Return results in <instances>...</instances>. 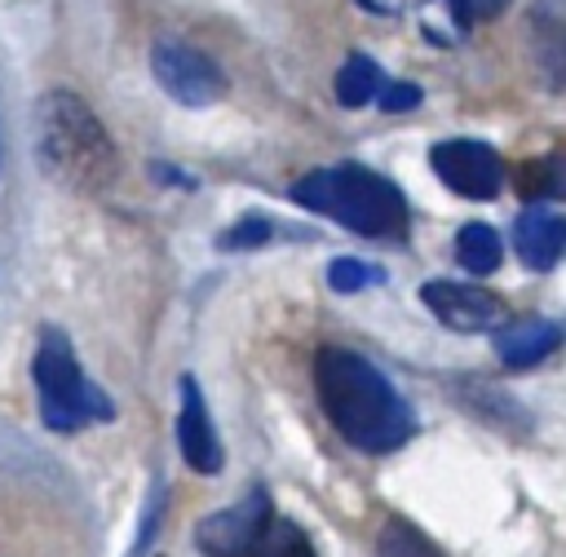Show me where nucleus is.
Segmentation results:
<instances>
[{
  "label": "nucleus",
  "instance_id": "nucleus-1",
  "mask_svg": "<svg viewBox=\"0 0 566 557\" xmlns=\"http://www.w3.org/2000/svg\"><path fill=\"white\" fill-rule=\"evenodd\" d=\"M314 393L336 433L358 451H394L411 438V411L398 389L345 345H323L314 354Z\"/></svg>",
  "mask_w": 566,
  "mask_h": 557
},
{
  "label": "nucleus",
  "instance_id": "nucleus-2",
  "mask_svg": "<svg viewBox=\"0 0 566 557\" xmlns=\"http://www.w3.org/2000/svg\"><path fill=\"white\" fill-rule=\"evenodd\" d=\"M35 159L40 168L80 195H102L119 177V150L93 106L66 88L35 102Z\"/></svg>",
  "mask_w": 566,
  "mask_h": 557
},
{
  "label": "nucleus",
  "instance_id": "nucleus-3",
  "mask_svg": "<svg viewBox=\"0 0 566 557\" xmlns=\"http://www.w3.org/2000/svg\"><path fill=\"white\" fill-rule=\"evenodd\" d=\"M296 203L310 212L332 217L336 225L367 234V239H398L407 230V199L402 190L363 168V164H336V168H314L296 181Z\"/></svg>",
  "mask_w": 566,
  "mask_h": 557
},
{
  "label": "nucleus",
  "instance_id": "nucleus-4",
  "mask_svg": "<svg viewBox=\"0 0 566 557\" xmlns=\"http://www.w3.org/2000/svg\"><path fill=\"white\" fill-rule=\"evenodd\" d=\"M31 376H35V393H40V416L57 433H71V429H84L88 420H111L115 416L111 398L84 376L71 340L57 327L40 332Z\"/></svg>",
  "mask_w": 566,
  "mask_h": 557
},
{
  "label": "nucleus",
  "instance_id": "nucleus-5",
  "mask_svg": "<svg viewBox=\"0 0 566 557\" xmlns=\"http://www.w3.org/2000/svg\"><path fill=\"white\" fill-rule=\"evenodd\" d=\"M150 71H155L159 88L168 97H177L181 106H212L226 93L221 66L186 40H159L150 49Z\"/></svg>",
  "mask_w": 566,
  "mask_h": 557
},
{
  "label": "nucleus",
  "instance_id": "nucleus-6",
  "mask_svg": "<svg viewBox=\"0 0 566 557\" xmlns=\"http://www.w3.org/2000/svg\"><path fill=\"white\" fill-rule=\"evenodd\" d=\"M420 301L451 332H495L509 318V309H504V301L495 292L473 287V283H455V278H429V283H420Z\"/></svg>",
  "mask_w": 566,
  "mask_h": 557
},
{
  "label": "nucleus",
  "instance_id": "nucleus-7",
  "mask_svg": "<svg viewBox=\"0 0 566 557\" xmlns=\"http://www.w3.org/2000/svg\"><path fill=\"white\" fill-rule=\"evenodd\" d=\"M429 159H433V172L442 177L447 190H455L464 199H495L504 168H500V155L486 141H478V137L438 141Z\"/></svg>",
  "mask_w": 566,
  "mask_h": 557
},
{
  "label": "nucleus",
  "instance_id": "nucleus-8",
  "mask_svg": "<svg viewBox=\"0 0 566 557\" xmlns=\"http://www.w3.org/2000/svg\"><path fill=\"white\" fill-rule=\"evenodd\" d=\"M265 522H270V500L256 491L243 504L203 517L199 530H195V544H199L203 557H256Z\"/></svg>",
  "mask_w": 566,
  "mask_h": 557
},
{
  "label": "nucleus",
  "instance_id": "nucleus-9",
  "mask_svg": "<svg viewBox=\"0 0 566 557\" xmlns=\"http://www.w3.org/2000/svg\"><path fill=\"white\" fill-rule=\"evenodd\" d=\"M177 446L195 473H217L221 469V442L212 433L208 407L199 398L195 376H181V411H177Z\"/></svg>",
  "mask_w": 566,
  "mask_h": 557
},
{
  "label": "nucleus",
  "instance_id": "nucleus-10",
  "mask_svg": "<svg viewBox=\"0 0 566 557\" xmlns=\"http://www.w3.org/2000/svg\"><path fill=\"white\" fill-rule=\"evenodd\" d=\"M513 239H517V252L531 270H553L562 261V248H566V221H562V212H553L544 203H531L517 217Z\"/></svg>",
  "mask_w": 566,
  "mask_h": 557
},
{
  "label": "nucleus",
  "instance_id": "nucleus-11",
  "mask_svg": "<svg viewBox=\"0 0 566 557\" xmlns=\"http://www.w3.org/2000/svg\"><path fill=\"white\" fill-rule=\"evenodd\" d=\"M557 340H562V332L548 318H513V323L504 318L495 327V354L504 367H535L539 358H548L557 349Z\"/></svg>",
  "mask_w": 566,
  "mask_h": 557
},
{
  "label": "nucleus",
  "instance_id": "nucleus-12",
  "mask_svg": "<svg viewBox=\"0 0 566 557\" xmlns=\"http://www.w3.org/2000/svg\"><path fill=\"white\" fill-rule=\"evenodd\" d=\"M504 248H500V234L486 225V221H469L460 225L455 234V261L469 270V274H491L500 265Z\"/></svg>",
  "mask_w": 566,
  "mask_h": 557
},
{
  "label": "nucleus",
  "instance_id": "nucleus-13",
  "mask_svg": "<svg viewBox=\"0 0 566 557\" xmlns=\"http://www.w3.org/2000/svg\"><path fill=\"white\" fill-rule=\"evenodd\" d=\"M380 84H385L380 80V66L367 53H349L345 66L336 71V102L340 106H367Z\"/></svg>",
  "mask_w": 566,
  "mask_h": 557
},
{
  "label": "nucleus",
  "instance_id": "nucleus-14",
  "mask_svg": "<svg viewBox=\"0 0 566 557\" xmlns=\"http://www.w3.org/2000/svg\"><path fill=\"white\" fill-rule=\"evenodd\" d=\"M376 553H380V557H442L438 544H429V539H424L411 522H402V517H389V522L380 526Z\"/></svg>",
  "mask_w": 566,
  "mask_h": 557
},
{
  "label": "nucleus",
  "instance_id": "nucleus-15",
  "mask_svg": "<svg viewBox=\"0 0 566 557\" xmlns=\"http://www.w3.org/2000/svg\"><path fill=\"white\" fill-rule=\"evenodd\" d=\"M256 557H314V544H310V535L296 522L270 517L265 522V535L256 544Z\"/></svg>",
  "mask_w": 566,
  "mask_h": 557
},
{
  "label": "nucleus",
  "instance_id": "nucleus-16",
  "mask_svg": "<svg viewBox=\"0 0 566 557\" xmlns=\"http://www.w3.org/2000/svg\"><path fill=\"white\" fill-rule=\"evenodd\" d=\"M327 283H332L336 292H363V287L380 283V270L367 265V261H358V256H336V261L327 265Z\"/></svg>",
  "mask_w": 566,
  "mask_h": 557
},
{
  "label": "nucleus",
  "instance_id": "nucleus-17",
  "mask_svg": "<svg viewBox=\"0 0 566 557\" xmlns=\"http://www.w3.org/2000/svg\"><path fill=\"white\" fill-rule=\"evenodd\" d=\"M270 234H274V225H270L265 217H243V221H234V225L221 234V248H230V252H239V248H261Z\"/></svg>",
  "mask_w": 566,
  "mask_h": 557
},
{
  "label": "nucleus",
  "instance_id": "nucleus-18",
  "mask_svg": "<svg viewBox=\"0 0 566 557\" xmlns=\"http://www.w3.org/2000/svg\"><path fill=\"white\" fill-rule=\"evenodd\" d=\"M376 102H380L385 111H411V106L420 102V88H416V84H402V80H389V84L376 88Z\"/></svg>",
  "mask_w": 566,
  "mask_h": 557
},
{
  "label": "nucleus",
  "instance_id": "nucleus-19",
  "mask_svg": "<svg viewBox=\"0 0 566 557\" xmlns=\"http://www.w3.org/2000/svg\"><path fill=\"white\" fill-rule=\"evenodd\" d=\"M460 4H464L473 18H495V13H500L509 0H460Z\"/></svg>",
  "mask_w": 566,
  "mask_h": 557
}]
</instances>
